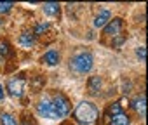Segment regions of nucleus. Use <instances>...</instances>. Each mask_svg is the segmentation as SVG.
Segmentation results:
<instances>
[{
    "label": "nucleus",
    "instance_id": "aec40b11",
    "mask_svg": "<svg viewBox=\"0 0 148 125\" xmlns=\"http://www.w3.org/2000/svg\"><path fill=\"white\" fill-rule=\"evenodd\" d=\"M4 96H5V92H4V87H2V84H0V101L4 99Z\"/></svg>",
    "mask_w": 148,
    "mask_h": 125
},
{
    "label": "nucleus",
    "instance_id": "9b49d317",
    "mask_svg": "<svg viewBox=\"0 0 148 125\" xmlns=\"http://www.w3.org/2000/svg\"><path fill=\"white\" fill-rule=\"evenodd\" d=\"M110 122H112V125H127V123H129V116L120 111V113L110 116Z\"/></svg>",
    "mask_w": 148,
    "mask_h": 125
},
{
    "label": "nucleus",
    "instance_id": "7ed1b4c3",
    "mask_svg": "<svg viewBox=\"0 0 148 125\" xmlns=\"http://www.w3.org/2000/svg\"><path fill=\"white\" fill-rule=\"evenodd\" d=\"M51 103H52V108H54L58 118H63V116H66V115L70 113V101H68L63 94H56V96L51 99Z\"/></svg>",
    "mask_w": 148,
    "mask_h": 125
},
{
    "label": "nucleus",
    "instance_id": "f03ea898",
    "mask_svg": "<svg viewBox=\"0 0 148 125\" xmlns=\"http://www.w3.org/2000/svg\"><path fill=\"white\" fill-rule=\"evenodd\" d=\"M92 62H94V59H92L91 52H79L70 59V68L75 73L84 75V73H89L92 70Z\"/></svg>",
    "mask_w": 148,
    "mask_h": 125
},
{
    "label": "nucleus",
    "instance_id": "ddd939ff",
    "mask_svg": "<svg viewBox=\"0 0 148 125\" xmlns=\"http://www.w3.org/2000/svg\"><path fill=\"white\" fill-rule=\"evenodd\" d=\"M0 123H2V125H18L16 118L11 113H2V115H0Z\"/></svg>",
    "mask_w": 148,
    "mask_h": 125
},
{
    "label": "nucleus",
    "instance_id": "20e7f679",
    "mask_svg": "<svg viewBox=\"0 0 148 125\" xmlns=\"http://www.w3.org/2000/svg\"><path fill=\"white\" fill-rule=\"evenodd\" d=\"M37 111H38V115L44 116V118H49V120L58 118V115H56V111H54V108H52V103H51V99H47V97H44V99L37 104Z\"/></svg>",
    "mask_w": 148,
    "mask_h": 125
},
{
    "label": "nucleus",
    "instance_id": "6ab92c4d",
    "mask_svg": "<svg viewBox=\"0 0 148 125\" xmlns=\"http://www.w3.org/2000/svg\"><path fill=\"white\" fill-rule=\"evenodd\" d=\"M7 52H9V45L2 43V45H0V54H7Z\"/></svg>",
    "mask_w": 148,
    "mask_h": 125
},
{
    "label": "nucleus",
    "instance_id": "f3484780",
    "mask_svg": "<svg viewBox=\"0 0 148 125\" xmlns=\"http://www.w3.org/2000/svg\"><path fill=\"white\" fill-rule=\"evenodd\" d=\"M136 56H138L141 61H145V57H146V49H145V47H138V50H136Z\"/></svg>",
    "mask_w": 148,
    "mask_h": 125
},
{
    "label": "nucleus",
    "instance_id": "4468645a",
    "mask_svg": "<svg viewBox=\"0 0 148 125\" xmlns=\"http://www.w3.org/2000/svg\"><path fill=\"white\" fill-rule=\"evenodd\" d=\"M99 87H101V78H99V77H92V78L89 80V90L94 94V92L99 90Z\"/></svg>",
    "mask_w": 148,
    "mask_h": 125
},
{
    "label": "nucleus",
    "instance_id": "dca6fc26",
    "mask_svg": "<svg viewBox=\"0 0 148 125\" xmlns=\"http://www.w3.org/2000/svg\"><path fill=\"white\" fill-rule=\"evenodd\" d=\"M47 28H49V23H40V24H37V28H35V35H40V33H44Z\"/></svg>",
    "mask_w": 148,
    "mask_h": 125
},
{
    "label": "nucleus",
    "instance_id": "2eb2a0df",
    "mask_svg": "<svg viewBox=\"0 0 148 125\" xmlns=\"http://www.w3.org/2000/svg\"><path fill=\"white\" fill-rule=\"evenodd\" d=\"M12 7H14L12 2H0V14H7Z\"/></svg>",
    "mask_w": 148,
    "mask_h": 125
},
{
    "label": "nucleus",
    "instance_id": "9d476101",
    "mask_svg": "<svg viewBox=\"0 0 148 125\" xmlns=\"http://www.w3.org/2000/svg\"><path fill=\"white\" fill-rule=\"evenodd\" d=\"M145 103H146L145 96H138V97L132 101V104H131V106H132V108L141 115V116H143V115H145V108H146V104H145Z\"/></svg>",
    "mask_w": 148,
    "mask_h": 125
},
{
    "label": "nucleus",
    "instance_id": "0eeeda50",
    "mask_svg": "<svg viewBox=\"0 0 148 125\" xmlns=\"http://www.w3.org/2000/svg\"><path fill=\"white\" fill-rule=\"evenodd\" d=\"M110 18H112V14H110V11H106V9H103V11H99V14L94 18V26L96 28H105L106 24H108V21H110Z\"/></svg>",
    "mask_w": 148,
    "mask_h": 125
},
{
    "label": "nucleus",
    "instance_id": "39448f33",
    "mask_svg": "<svg viewBox=\"0 0 148 125\" xmlns=\"http://www.w3.org/2000/svg\"><path fill=\"white\" fill-rule=\"evenodd\" d=\"M25 84H26V82H25V78H21V77L9 80V84H7L9 94H11L12 97H21V96H23V90H25Z\"/></svg>",
    "mask_w": 148,
    "mask_h": 125
},
{
    "label": "nucleus",
    "instance_id": "1a4fd4ad",
    "mask_svg": "<svg viewBox=\"0 0 148 125\" xmlns=\"http://www.w3.org/2000/svg\"><path fill=\"white\" fill-rule=\"evenodd\" d=\"M19 45L25 47V49H32V47L35 45V35H32V33H23V35L19 37Z\"/></svg>",
    "mask_w": 148,
    "mask_h": 125
},
{
    "label": "nucleus",
    "instance_id": "f257e3e1",
    "mask_svg": "<svg viewBox=\"0 0 148 125\" xmlns=\"http://www.w3.org/2000/svg\"><path fill=\"white\" fill-rule=\"evenodd\" d=\"M75 118L80 125H94L98 120V108L89 101H82L75 109Z\"/></svg>",
    "mask_w": 148,
    "mask_h": 125
},
{
    "label": "nucleus",
    "instance_id": "6e6552de",
    "mask_svg": "<svg viewBox=\"0 0 148 125\" xmlns=\"http://www.w3.org/2000/svg\"><path fill=\"white\" fill-rule=\"evenodd\" d=\"M42 61L44 62H47L49 66H56L58 62H59V54H58V50H47L45 54H44V57H42Z\"/></svg>",
    "mask_w": 148,
    "mask_h": 125
},
{
    "label": "nucleus",
    "instance_id": "423d86ee",
    "mask_svg": "<svg viewBox=\"0 0 148 125\" xmlns=\"http://www.w3.org/2000/svg\"><path fill=\"white\" fill-rule=\"evenodd\" d=\"M122 30V19L115 18V19H110L108 24L105 26V35H112V37H117Z\"/></svg>",
    "mask_w": 148,
    "mask_h": 125
},
{
    "label": "nucleus",
    "instance_id": "a211bd4d",
    "mask_svg": "<svg viewBox=\"0 0 148 125\" xmlns=\"http://www.w3.org/2000/svg\"><path fill=\"white\" fill-rule=\"evenodd\" d=\"M108 113H110V116H113V115L120 113V104H117V103H115V104H112V106H110V111H108Z\"/></svg>",
    "mask_w": 148,
    "mask_h": 125
},
{
    "label": "nucleus",
    "instance_id": "f8f14e48",
    "mask_svg": "<svg viewBox=\"0 0 148 125\" xmlns=\"http://www.w3.org/2000/svg\"><path fill=\"white\" fill-rule=\"evenodd\" d=\"M44 12H45L47 16H58V14H59V4H56V2H47V4H44Z\"/></svg>",
    "mask_w": 148,
    "mask_h": 125
}]
</instances>
